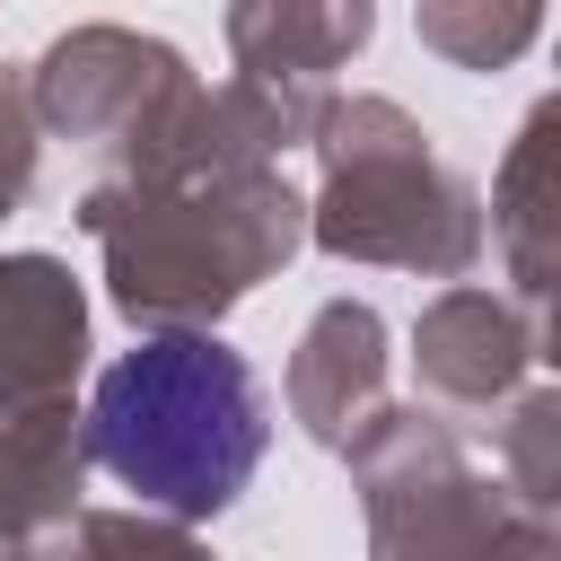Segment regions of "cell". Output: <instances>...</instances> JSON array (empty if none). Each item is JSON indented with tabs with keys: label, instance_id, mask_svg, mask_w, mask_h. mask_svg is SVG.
Segmentation results:
<instances>
[{
	"label": "cell",
	"instance_id": "6da1fadb",
	"mask_svg": "<svg viewBox=\"0 0 561 561\" xmlns=\"http://www.w3.org/2000/svg\"><path fill=\"white\" fill-rule=\"evenodd\" d=\"M96 456L158 508L210 517L237 500V482L263 456V403L237 351L219 342H149L123 368H105L96 412H88Z\"/></svg>",
	"mask_w": 561,
	"mask_h": 561
}]
</instances>
